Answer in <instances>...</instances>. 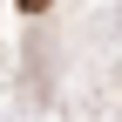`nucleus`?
<instances>
[{
  "instance_id": "obj_1",
  "label": "nucleus",
  "mask_w": 122,
  "mask_h": 122,
  "mask_svg": "<svg viewBox=\"0 0 122 122\" xmlns=\"http://www.w3.org/2000/svg\"><path fill=\"white\" fill-rule=\"evenodd\" d=\"M20 7H27V14H41V7H54V0H20Z\"/></svg>"
}]
</instances>
